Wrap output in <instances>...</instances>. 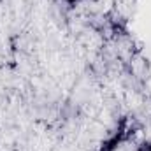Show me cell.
<instances>
[{"mask_svg": "<svg viewBox=\"0 0 151 151\" xmlns=\"http://www.w3.org/2000/svg\"><path fill=\"white\" fill-rule=\"evenodd\" d=\"M63 2H65L69 7H76V5H77V4H81L83 0H63Z\"/></svg>", "mask_w": 151, "mask_h": 151, "instance_id": "obj_2", "label": "cell"}, {"mask_svg": "<svg viewBox=\"0 0 151 151\" xmlns=\"http://www.w3.org/2000/svg\"><path fill=\"white\" fill-rule=\"evenodd\" d=\"M137 128H139V125L132 116H121L119 121L116 123L114 130L109 132V135L100 142L97 151H116L118 148H121V144L128 142L134 137Z\"/></svg>", "mask_w": 151, "mask_h": 151, "instance_id": "obj_1", "label": "cell"}, {"mask_svg": "<svg viewBox=\"0 0 151 151\" xmlns=\"http://www.w3.org/2000/svg\"><path fill=\"white\" fill-rule=\"evenodd\" d=\"M139 151H151V142H146V144H144Z\"/></svg>", "mask_w": 151, "mask_h": 151, "instance_id": "obj_3", "label": "cell"}]
</instances>
